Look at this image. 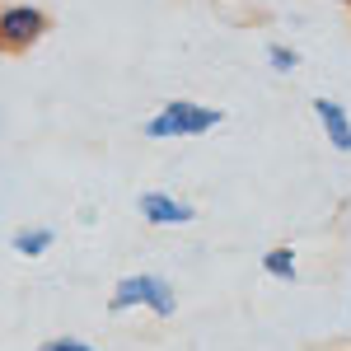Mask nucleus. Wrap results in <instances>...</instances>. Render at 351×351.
I'll return each mask as SVG.
<instances>
[{"label": "nucleus", "instance_id": "f03ea898", "mask_svg": "<svg viewBox=\"0 0 351 351\" xmlns=\"http://www.w3.org/2000/svg\"><path fill=\"white\" fill-rule=\"evenodd\" d=\"M141 304H145L155 319H173L178 295H173V286H169L164 276H150V271H141V276H122V281L112 286L108 314H127V309H141Z\"/></svg>", "mask_w": 351, "mask_h": 351}, {"label": "nucleus", "instance_id": "39448f33", "mask_svg": "<svg viewBox=\"0 0 351 351\" xmlns=\"http://www.w3.org/2000/svg\"><path fill=\"white\" fill-rule=\"evenodd\" d=\"M314 117H319L324 136L332 141V150L351 155V117H347V108H342L337 99H314Z\"/></svg>", "mask_w": 351, "mask_h": 351}, {"label": "nucleus", "instance_id": "f257e3e1", "mask_svg": "<svg viewBox=\"0 0 351 351\" xmlns=\"http://www.w3.org/2000/svg\"><path fill=\"white\" fill-rule=\"evenodd\" d=\"M225 122L220 108H206V104H192V99H169L150 122H145V136L150 141H173V136H206Z\"/></svg>", "mask_w": 351, "mask_h": 351}, {"label": "nucleus", "instance_id": "7ed1b4c3", "mask_svg": "<svg viewBox=\"0 0 351 351\" xmlns=\"http://www.w3.org/2000/svg\"><path fill=\"white\" fill-rule=\"evenodd\" d=\"M47 14L38 10V5H24V0H10V5H0V52H28V47H38L43 38H47Z\"/></svg>", "mask_w": 351, "mask_h": 351}, {"label": "nucleus", "instance_id": "9d476101", "mask_svg": "<svg viewBox=\"0 0 351 351\" xmlns=\"http://www.w3.org/2000/svg\"><path fill=\"white\" fill-rule=\"evenodd\" d=\"M342 5H351V0H342Z\"/></svg>", "mask_w": 351, "mask_h": 351}, {"label": "nucleus", "instance_id": "1a4fd4ad", "mask_svg": "<svg viewBox=\"0 0 351 351\" xmlns=\"http://www.w3.org/2000/svg\"><path fill=\"white\" fill-rule=\"evenodd\" d=\"M38 351H99V347L84 342V337H52V342H43Z\"/></svg>", "mask_w": 351, "mask_h": 351}, {"label": "nucleus", "instance_id": "6e6552de", "mask_svg": "<svg viewBox=\"0 0 351 351\" xmlns=\"http://www.w3.org/2000/svg\"><path fill=\"white\" fill-rule=\"evenodd\" d=\"M267 61H271V71H276V75H291V71L300 66V52L281 47V43H271V47H267Z\"/></svg>", "mask_w": 351, "mask_h": 351}, {"label": "nucleus", "instance_id": "20e7f679", "mask_svg": "<svg viewBox=\"0 0 351 351\" xmlns=\"http://www.w3.org/2000/svg\"><path fill=\"white\" fill-rule=\"evenodd\" d=\"M136 211L145 225H188L197 211H192L188 202H178V197H169V192H141V202H136Z\"/></svg>", "mask_w": 351, "mask_h": 351}, {"label": "nucleus", "instance_id": "423d86ee", "mask_svg": "<svg viewBox=\"0 0 351 351\" xmlns=\"http://www.w3.org/2000/svg\"><path fill=\"white\" fill-rule=\"evenodd\" d=\"M52 225H28V230H19L14 234V253H24V258H43L47 248H52Z\"/></svg>", "mask_w": 351, "mask_h": 351}, {"label": "nucleus", "instance_id": "0eeeda50", "mask_svg": "<svg viewBox=\"0 0 351 351\" xmlns=\"http://www.w3.org/2000/svg\"><path fill=\"white\" fill-rule=\"evenodd\" d=\"M263 271L267 276H276V281H295L300 267H295V248L291 243H281V248H267L263 253Z\"/></svg>", "mask_w": 351, "mask_h": 351}]
</instances>
